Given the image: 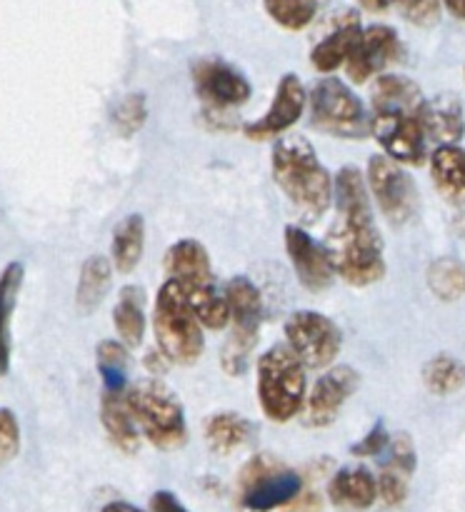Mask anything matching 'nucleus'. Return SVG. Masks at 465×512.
<instances>
[{"label":"nucleus","mask_w":465,"mask_h":512,"mask_svg":"<svg viewBox=\"0 0 465 512\" xmlns=\"http://www.w3.org/2000/svg\"><path fill=\"white\" fill-rule=\"evenodd\" d=\"M335 223L323 240L328 263L340 280L353 288H368L385 278L383 240L373 220L365 175L345 165L333 178Z\"/></svg>","instance_id":"nucleus-1"},{"label":"nucleus","mask_w":465,"mask_h":512,"mask_svg":"<svg viewBox=\"0 0 465 512\" xmlns=\"http://www.w3.org/2000/svg\"><path fill=\"white\" fill-rule=\"evenodd\" d=\"M273 180L305 220H318L333 205V175L303 135H288L275 143L270 155Z\"/></svg>","instance_id":"nucleus-2"},{"label":"nucleus","mask_w":465,"mask_h":512,"mask_svg":"<svg viewBox=\"0 0 465 512\" xmlns=\"http://www.w3.org/2000/svg\"><path fill=\"white\" fill-rule=\"evenodd\" d=\"M165 273L170 280L183 288L190 308L200 325L208 330H223L230 325L228 305L223 293H218L213 278V265H210L208 250L193 238L178 240L165 253Z\"/></svg>","instance_id":"nucleus-3"},{"label":"nucleus","mask_w":465,"mask_h":512,"mask_svg":"<svg viewBox=\"0 0 465 512\" xmlns=\"http://www.w3.org/2000/svg\"><path fill=\"white\" fill-rule=\"evenodd\" d=\"M153 333L163 358L173 365H193L203 355V325L195 318L183 288L165 280L153 303Z\"/></svg>","instance_id":"nucleus-4"},{"label":"nucleus","mask_w":465,"mask_h":512,"mask_svg":"<svg viewBox=\"0 0 465 512\" xmlns=\"http://www.w3.org/2000/svg\"><path fill=\"white\" fill-rule=\"evenodd\" d=\"M308 395V370L288 345H273L258 358V403L273 423L298 418Z\"/></svg>","instance_id":"nucleus-5"},{"label":"nucleus","mask_w":465,"mask_h":512,"mask_svg":"<svg viewBox=\"0 0 465 512\" xmlns=\"http://www.w3.org/2000/svg\"><path fill=\"white\" fill-rule=\"evenodd\" d=\"M125 403L135 425L160 450H178L188 440L183 405L160 380H138L125 390Z\"/></svg>","instance_id":"nucleus-6"},{"label":"nucleus","mask_w":465,"mask_h":512,"mask_svg":"<svg viewBox=\"0 0 465 512\" xmlns=\"http://www.w3.org/2000/svg\"><path fill=\"white\" fill-rule=\"evenodd\" d=\"M225 305L230 313V330L223 350H220V365L230 378H240L250 365V353L258 343V330L263 323V295L258 285L245 275H235L223 288Z\"/></svg>","instance_id":"nucleus-7"},{"label":"nucleus","mask_w":465,"mask_h":512,"mask_svg":"<svg viewBox=\"0 0 465 512\" xmlns=\"http://www.w3.org/2000/svg\"><path fill=\"white\" fill-rule=\"evenodd\" d=\"M310 123L333 138L363 140L370 135V115L358 95L340 78H323L308 95Z\"/></svg>","instance_id":"nucleus-8"},{"label":"nucleus","mask_w":465,"mask_h":512,"mask_svg":"<svg viewBox=\"0 0 465 512\" xmlns=\"http://www.w3.org/2000/svg\"><path fill=\"white\" fill-rule=\"evenodd\" d=\"M285 345L298 355L305 370H325L343 348V333L328 315L318 310H295L285 320Z\"/></svg>","instance_id":"nucleus-9"},{"label":"nucleus","mask_w":465,"mask_h":512,"mask_svg":"<svg viewBox=\"0 0 465 512\" xmlns=\"http://www.w3.org/2000/svg\"><path fill=\"white\" fill-rule=\"evenodd\" d=\"M303 480L268 455H258L243 470V503L250 512H273L298 500Z\"/></svg>","instance_id":"nucleus-10"},{"label":"nucleus","mask_w":465,"mask_h":512,"mask_svg":"<svg viewBox=\"0 0 465 512\" xmlns=\"http://www.w3.org/2000/svg\"><path fill=\"white\" fill-rule=\"evenodd\" d=\"M370 198L380 208V213L395 225L408 223L418 208V188L408 170L385 155H373L365 170Z\"/></svg>","instance_id":"nucleus-11"},{"label":"nucleus","mask_w":465,"mask_h":512,"mask_svg":"<svg viewBox=\"0 0 465 512\" xmlns=\"http://www.w3.org/2000/svg\"><path fill=\"white\" fill-rule=\"evenodd\" d=\"M370 133L383 148L385 158L403 168H418L428 160V138L420 128L418 113H370Z\"/></svg>","instance_id":"nucleus-12"},{"label":"nucleus","mask_w":465,"mask_h":512,"mask_svg":"<svg viewBox=\"0 0 465 512\" xmlns=\"http://www.w3.org/2000/svg\"><path fill=\"white\" fill-rule=\"evenodd\" d=\"M358 388L360 375L350 365H335V368L325 370L305 395V405L300 410L303 423L308 428H328V425H333L343 405L358 393Z\"/></svg>","instance_id":"nucleus-13"},{"label":"nucleus","mask_w":465,"mask_h":512,"mask_svg":"<svg viewBox=\"0 0 465 512\" xmlns=\"http://www.w3.org/2000/svg\"><path fill=\"white\" fill-rule=\"evenodd\" d=\"M193 83L195 93L208 105L210 113H225V110L238 108L253 93L248 78L238 68L218 58L198 60L193 65Z\"/></svg>","instance_id":"nucleus-14"},{"label":"nucleus","mask_w":465,"mask_h":512,"mask_svg":"<svg viewBox=\"0 0 465 512\" xmlns=\"http://www.w3.org/2000/svg\"><path fill=\"white\" fill-rule=\"evenodd\" d=\"M308 108V93H305L303 80L295 73H285L275 88L273 103L268 105L263 115L243 128L245 138L250 140H273L278 135L288 133L300 115Z\"/></svg>","instance_id":"nucleus-15"},{"label":"nucleus","mask_w":465,"mask_h":512,"mask_svg":"<svg viewBox=\"0 0 465 512\" xmlns=\"http://www.w3.org/2000/svg\"><path fill=\"white\" fill-rule=\"evenodd\" d=\"M400 58V38L390 25H370L360 33L353 55L345 63V73L353 83H365L373 75H383L388 65Z\"/></svg>","instance_id":"nucleus-16"},{"label":"nucleus","mask_w":465,"mask_h":512,"mask_svg":"<svg viewBox=\"0 0 465 512\" xmlns=\"http://www.w3.org/2000/svg\"><path fill=\"white\" fill-rule=\"evenodd\" d=\"M285 253H288L290 265L295 270V278L310 293H323L333 285V268L328 263L323 245L315 243L303 228L298 225H288L283 233Z\"/></svg>","instance_id":"nucleus-17"},{"label":"nucleus","mask_w":465,"mask_h":512,"mask_svg":"<svg viewBox=\"0 0 465 512\" xmlns=\"http://www.w3.org/2000/svg\"><path fill=\"white\" fill-rule=\"evenodd\" d=\"M420 128H423L428 143L438 145H458L465 135V113L458 95H435L423 100L420 105Z\"/></svg>","instance_id":"nucleus-18"},{"label":"nucleus","mask_w":465,"mask_h":512,"mask_svg":"<svg viewBox=\"0 0 465 512\" xmlns=\"http://www.w3.org/2000/svg\"><path fill=\"white\" fill-rule=\"evenodd\" d=\"M360 33H363V28H360L358 15L345 13L343 20L335 25L333 33L325 35V38L315 45L313 53H310V63H313V68L318 70V73H333V70H338L340 65L348 63L355 45H358Z\"/></svg>","instance_id":"nucleus-19"},{"label":"nucleus","mask_w":465,"mask_h":512,"mask_svg":"<svg viewBox=\"0 0 465 512\" xmlns=\"http://www.w3.org/2000/svg\"><path fill=\"white\" fill-rule=\"evenodd\" d=\"M423 93L405 75L383 73L370 90V113H420Z\"/></svg>","instance_id":"nucleus-20"},{"label":"nucleus","mask_w":465,"mask_h":512,"mask_svg":"<svg viewBox=\"0 0 465 512\" xmlns=\"http://www.w3.org/2000/svg\"><path fill=\"white\" fill-rule=\"evenodd\" d=\"M430 175L448 203L463 205L465 203V150L458 145H438L428 155Z\"/></svg>","instance_id":"nucleus-21"},{"label":"nucleus","mask_w":465,"mask_h":512,"mask_svg":"<svg viewBox=\"0 0 465 512\" xmlns=\"http://www.w3.org/2000/svg\"><path fill=\"white\" fill-rule=\"evenodd\" d=\"M100 423H103L108 440L120 453H138L140 430L130 415L128 403H125V393H108L105 390L103 398H100Z\"/></svg>","instance_id":"nucleus-22"},{"label":"nucleus","mask_w":465,"mask_h":512,"mask_svg":"<svg viewBox=\"0 0 465 512\" xmlns=\"http://www.w3.org/2000/svg\"><path fill=\"white\" fill-rule=\"evenodd\" d=\"M328 498L348 510H368L378 500V480L365 468H340L328 485Z\"/></svg>","instance_id":"nucleus-23"},{"label":"nucleus","mask_w":465,"mask_h":512,"mask_svg":"<svg viewBox=\"0 0 465 512\" xmlns=\"http://www.w3.org/2000/svg\"><path fill=\"white\" fill-rule=\"evenodd\" d=\"M113 325L125 348H138L145 338L148 315H145V290L140 285H125L113 308Z\"/></svg>","instance_id":"nucleus-24"},{"label":"nucleus","mask_w":465,"mask_h":512,"mask_svg":"<svg viewBox=\"0 0 465 512\" xmlns=\"http://www.w3.org/2000/svg\"><path fill=\"white\" fill-rule=\"evenodd\" d=\"M253 433V423L240 413H215L203 425L205 445H208L210 453L220 455V458L248 445Z\"/></svg>","instance_id":"nucleus-25"},{"label":"nucleus","mask_w":465,"mask_h":512,"mask_svg":"<svg viewBox=\"0 0 465 512\" xmlns=\"http://www.w3.org/2000/svg\"><path fill=\"white\" fill-rule=\"evenodd\" d=\"M145 250V220L143 215H125L113 230L110 240V263L118 273L128 275L138 268Z\"/></svg>","instance_id":"nucleus-26"},{"label":"nucleus","mask_w":465,"mask_h":512,"mask_svg":"<svg viewBox=\"0 0 465 512\" xmlns=\"http://www.w3.org/2000/svg\"><path fill=\"white\" fill-rule=\"evenodd\" d=\"M25 268L23 263L5 265L0 275V375H8L10 358H13V338H10V318H13L15 303H18L20 285H23Z\"/></svg>","instance_id":"nucleus-27"},{"label":"nucleus","mask_w":465,"mask_h":512,"mask_svg":"<svg viewBox=\"0 0 465 512\" xmlns=\"http://www.w3.org/2000/svg\"><path fill=\"white\" fill-rule=\"evenodd\" d=\"M110 283H113V263L103 255H93L83 263L78 278V290H75V303L83 313L98 308L103 298L108 295Z\"/></svg>","instance_id":"nucleus-28"},{"label":"nucleus","mask_w":465,"mask_h":512,"mask_svg":"<svg viewBox=\"0 0 465 512\" xmlns=\"http://www.w3.org/2000/svg\"><path fill=\"white\" fill-rule=\"evenodd\" d=\"M420 380L428 393L438 395V398H450L465 388V365L455 355H433L420 370Z\"/></svg>","instance_id":"nucleus-29"},{"label":"nucleus","mask_w":465,"mask_h":512,"mask_svg":"<svg viewBox=\"0 0 465 512\" xmlns=\"http://www.w3.org/2000/svg\"><path fill=\"white\" fill-rule=\"evenodd\" d=\"M95 365L108 393H125L130 388V348H125L120 340L98 343Z\"/></svg>","instance_id":"nucleus-30"},{"label":"nucleus","mask_w":465,"mask_h":512,"mask_svg":"<svg viewBox=\"0 0 465 512\" xmlns=\"http://www.w3.org/2000/svg\"><path fill=\"white\" fill-rule=\"evenodd\" d=\"M428 288L443 303L465 295V263L458 258H438L428 265Z\"/></svg>","instance_id":"nucleus-31"},{"label":"nucleus","mask_w":465,"mask_h":512,"mask_svg":"<svg viewBox=\"0 0 465 512\" xmlns=\"http://www.w3.org/2000/svg\"><path fill=\"white\" fill-rule=\"evenodd\" d=\"M270 18L285 30H303L318 15L320 0H263Z\"/></svg>","instance_id":"nucleus-32"},{"label":"nucleus","mask_w":465,"mask_h":512,"mask_svg":"<svg viewBox=\"0 0 465 512\" xmlns=\"http://www.w3.org/2000/svg\"><path fill=\"white\" fill-rule=\"evenodd\" d=\"M145 120H148V103H145L143 93L125 95V98L115 105L113 123L123 138L138 133V130L145 125Z\"/></svg>","instance_id":"nucleus-33"},{"label":"nucleus","mask_w":465,"mask_h":512,"mask_svg":"<svg viewBox=\"0 0 465 512\" xmlns=\"http://www.w3.org/2000/svg\"><path fill=\"white\" fill-rule=\"evenodd\" d=\"M375 480H378V498H383L385 505L398 508V505L405 503V498H408V480H410V475L405 473V470L385 463Z\"/></svg>","instance_id":"nucleus-34"},{"label":"nucleus","mask_w":465,"mask_h":512,"mask_svg":"<svg viewBox=\"0 0 465 512\" xmlns=\"http://www.w3.org/2000/svg\"><path fill=\"white\" fill-rule=\"evenodd\" d=\"M405 20L420 28H430L440 20V0H390Z\"/></svg>","instance_id":"nucleus-35"},{"label":"nucleus","mask_w":465,"mask_h":512,"mask_svg":"<svg viewBox=\"0 0 465 512\" xmlns=\"http://www.w3.org/2000/svg\"><path fill=\"white\" fill-rule=\"evenodd\" d=\"M20 453V425L13 410L0 408V465H8Z\"/></svg>","instance_id":"nucleus-36"},{"label":"nucleus","mask_w":465,"mask_h":512,"mask_svg":"<svg viewBox=\"0 0 465 512\" xmlns=\"http://www.w3.org/2000/svg\"><path fill=\"white\" fill-rule=\"evenodd\" d=\"M388 465H395V468L405 470L408 475L415 473V465H418V455H415V445L413 440L408 438L405 433L398 435H390V443H388Z\"/></svg>","instance_id":"nucleus-37"},{"label":"nucleus","mask_w":465,"mask_h":512,"mask_svg":"<svg viewBox=\"0 0 465 512\" xmlns=\"http://www.w3.org/2000/svg\"><path fill=\"white\" fill-rule=\"evenodd\" d=\"M388 443L390 433L385 430L383 423H378L365 438H360V443H355L353 448H350V453L358 455V458H378V455H383L385 450H388Z\"/></svg>","instance_id":"nucleus-38"},{"label":"nucleus","mask_w":465,"mask_h":512,"mask_svg":"<svg viewBox=\"0 0 465 512\" xmlns=\"http://www.w3.org/2000/svg\"><path fill=\"white\" fill-rule=\"evenodd\" d=\"M150 512H190L170 490H158L150 495Z\"/></svg>","instance_id":"nucleus-39"},{"label":"nucleus","mask_w":465,"mask_h":512,"mask_svg":"<svg viewBox=\"0 0 465 512\" xmlns=\"http://www.w3.org/2000/svg\"><path fill=\"white\" fill-rule=\"evenodd\" d=\"M440 3H443L445 8L455 15V18L465 20V0H440Z\"/></svg>","instance_id":"nucleus-40"},{"label":"nucleus","mask_w":465,"mask_h":512,"mask_svg":"<svg viewBox=\"0 0 465 512\" xmlns=\"http://www.w3.org/2000/svg\"><path fill=\"white\" fill-rule=\"evenodd\" d=\"M100 512H143V510L135 508V505L130 503H123V500H115V503H108Z\"/></svg>","instance_id":"nucleus-41"},{"label":"nucleus","mask_w":465,"mask_h":512,"mask_svg":"<svg viewBox=\"0 0 465 512\" xmlns=\"http://www.w3.org/2000/svg\"><path fill=\"white\" fill-rule=\"evenodd\" d=\"M360 5L365 10H373V13H383V10H388L390 0H360Z\"/></svg>","instance_id":"nucleus-42"}]
</instances>
